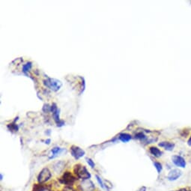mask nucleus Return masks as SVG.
Here are the masks:
<instances>
[{"label":"nucleus","mask_w":191,"mask_h":191,"mask_svg":"<svg viewBox=\"0 0 191 191\" xmlns=\"http://www.w3.org/2000/svg\"><path fill=\"white\" fill-rule=\"evenodd\" d=\"M71 154L76 160H79L86 154V152L79 146L72 145L71 147Z\"/></svg>","instance_id":"obj_6"},{"label":"nucleus","mask_w":191,"mask_h":191,"mask_svg":"<svg viewBox=\"0 0 191 191\" xmlns=\"http://www.w3.org/2000/svg\"><path fill=\"white\" fill-rule=\"evenodd\" d=\"M8 128L10 129V130H11V131H13V130L17 131L18 129H19V127H18L17 124H11V125H8Z\"/></svg>","instance_id":"obj_21"},{"label":"nucleus","mask_w":191,"mask_h":191,"mask_svg":"<svg viewBox=\"0 0 191 191\" xmlns=\"http://www.w3.org/2000/svg\"><path fill=\"white\" fill-rule=\"evenodd\" d=\"M146 190H147L146 187H145V186H142V187H141L137 191H146Z\"/></svg>","instance_id":"obj_22"},{"label":"nucleus","mask_w":191,"mask_h":191,"mask_svg":"<svg viewBox=\"0 0 191 191\" xmlns=\"http://www.w3.org/2000/svg\"><path fill=\"white\" fill-rule=\"evenodd\" d=\"M188 145H191V137L190 138V139H189V140H188Z\"/></svg>","instance_id":"obj_25"},{"label":"nucleus","mask_w":191,"mask_h":191,"mask_svg":"<svg viewBox=\"0 0 191 191\" xmlns=\"http://www.w3.org/2000/svg\"><path fill=\"white\" fill-rule=\"evenodd\" d=\"M172 160L173 163L175 164L176 167H181V168H184L186 167V162L184 159L182 157L179 155H174L172 156Z\"/></svg>","instance_id":"obj_8"},{"label":"nucleus","mask_w":191,"mask_h":191,"mask_svg":"<svg viewBox=\"0 0 191 191\" xmlns=\"http://www.w3.org/2000/svg\"><path fill=\"white\" fill-rule=\"evenodd\" d=\"M44 85L53 92H58L62 86V83L60 80L55 78L47 77L43 81Z\"/></svg>","instance_id":"obj_2"},{"label":"nucleus","mask_w":191,"mask_h":191,"mask_svg":"<svg viewBox=\"0 0 191 191\" xmlns=\"http://www.w3.org/2000/svg\"><path fill=\"white\" fill-rule=\"evenodd\" d=\"M64 167H65V162L62 160L58 161V162L55 163L53 164V170L57 174L61 173L63 171V169H64Z\"/></svg>","instance_id":"obj_10"},{"label":"nucleus","mask_w":191,"mask_h":191,"mask_svg":"<svg viewBox=\"0 0 191 191\" xmlns=\"http://www.w3.org/2000/svg\"><path fill=\"white\" fill-rule=\"evenodd\" d=\"M53 113V119L54 121L56 122V124H57L58 122H59L61 121V119H59V109H56V110H55L54 112H52Z\"/></svg>","instance_id":"obj_16"},{"label":"nucleus","mask_w":191,"mask_h":191,"mask_svg":"<svg viewBox=\"0 0 191 191\" xmlns=\"http://www.w3.org/2000/svg\"><path fill=\"white\" fill-rule=\"evenodd\" d=\"M95 177H96V179H97V182H98L99 185L101 186V188H103V189L105 188V186H104V182H103V180H102V179H101V178L100 177L99 175H96Z\"/></svg>","instance_id":"obj_18"},{"label":"nucleus","mask_w":191,"mask_h":191,"mask_svg":"<svg viewBox=\"0 0 191 191\" xmlns=\"http://www.w3.org/2000/svg\"><path fill=\"white\" fill-rule=\"evenodd\" d=\"M74 172L78 178H80L82 180H89L92 177L90 172L87 170L86 167L81 164H76L74 166Z\"/></svg>","instance_id":"obj_1"},{"label":"nucleus","mask_w":191,"mask_h":191,"mask_svg":"<svg viewBox=\"0 0 191 191\" xmlns=\"http://www.w3.org/2000/svg\"><path fill=\"white\" fill-rule=\"evenodd\" d=\"M0 179H1V180H2L3 179V175L2 173L0 174Z\"/></svg>","instance_id":"obj_26"},{"label":"nucleus","mask_w":191,"mask_h":191,"mask_svg":"<svg viewBox=\"0 0 191 191\" xmlns=\"http://www.w3.org/2000/svg\"><path fill=\"white\" fill-rule=\"evenodd\" d=\"M135 139H139V140H144V139H146V137L143 133L139 132V133H137V134L135 135Z\"/></svg>","instance_id":"obj_17"},{"label":"nucleus","mask_w":191,"mask_h":191,"mask_svg":"<svg viewBox=\"0 0 191 191\" xmlns=\"http://www.w3.org/2000/svg\"><path fill=\"white\" fill-rule=\"evenodd\" d=\"M159 146L163 148L167 151H172L174 147H175V145H174V143L169 142H161L160 143H159Z\"/></svg>","instance_id":"obj_12"},{"label":"nucleus","mask_w":191,"mask_h":191,"mask_svg":"<svg viewBox=\"0 0 191 191\" xmlns=\"http://www.w3.org/2000/svg\"><path fill=\"white\" fill-rule=\"evenodd\" d=\"M154 167H155L156 170H157V173H158V174L161 173V172H162V170H163L162 164H161L160 162H157V161H154Z\"/></svg>","instance_id":"obj_15"},{"label":"nucleus","mask_w":191,"mask_h":191,"mask_svg":"<svg viewBox=\"0 0 191 191\" xmlns=\"http://www.w3.org/2000/svg\"><path fill=\"white\" fill-rule=\"evenodd\" d=\"M64 149H61V148L58 147V146L53 148L52 150H51V152L49 154V159L50 160H52V159L57 157L58 155H59V154H60L61 152H64Z\"/></svg>","instance_id":"obj_9"},{"label":"nucleus","mask_w":191,"mask_h":191,"mask_svg":"<svg viewBox=\"0 0 191 191\" xmlns=\"http://www.w3.org/2000/svg\"><path fill=\"white\" fill-rule=\"evenodd\" d=\"M76 180V178L75 176H74L71 172L67 171V172H64L63 175L59 178V182L61 184L70 187V186H72L73 184L75 183Z\"/></svg>","instance_id":"obj_3"},{"label":"nucleus","mask_w":191,"mask_h":191,"mask_svg":"<svg viewBox=\"0 0 191 191\" xmlns=\"http://www.w3.org/2000/svg\"><path fill=\"white\" fill-rule=\"evenodd\" d=\"M86 160V162H87V163L89 165V167H91V168H94V167H95V163H94V162L92 160V159L87 157Z\"/></svg>","instance_id":"obj_19"},{"label":"nucleus","mask_w":191,"mask_h":191,"mask_svg":"<svg viewBox=\"0 0 191 191\" xmlns=\"http://www.w3.org/2000/svg\"><path fill=\"white\" fill-rule=\"evenodd\" d=\"M52 177V173L48 168H44L38 174L37 180L38 184H44L48 182Z\"/></svg>","instance_id":"obj_4"},{"label":"nucleus","mask_w":191,"mask_h":191,"mask_svg":"<svg viewBox=\"0 0 191 191\" xmlns=\"http://www.w3.org/2000/svg\"><path fill=\"white\" fill-rule=\"evenodd\" d=\"M182 175V172L180 169H173L169 172L168 175H167V179L171 182L173 181H176Z\"/></svg>","instance_id":"obj_7"},{"label":"nucleus","mask_w":191,"mask_h":191,"mask_svg":"<svg viewBox=\"0 0 191 191\" xmlns=\"http://www.w3.org/2000/svg\"><path fill=\"white\" fill-rule=\"evenodd\" d=\"M119 139L122 142H128L132 139V137H131L130 134H127V133H122L119 134Z\"/></svg>","instance_id":"obj_13"},{"label":"nucleus","mask_w":191,"mask_h":191,"mask_svg":"<svg viewBox=\"0 0 191 191\" xmlns=\"http://www.w3.org/2000/svg\"><path fill=\"white\" fill-rule=\"evenodd\" d=\"M79 188L81 191H94L95 186L90 179L89 180H83L79 185Z\"/></svg>","instance_id":"obj_5"},{"label":"nucleus","mask_w":191,"mask_h":191,"mask_svg":"<svg viewBox=\"0 0 191 191\" xmlns=\"http://www.w3.org/2000/svg\"><path fill=\"white\" fill-rule=\"evenodd\" d=\"M50 142H51L50 139H46V140H45V144H47V145H50Z\"/></svg>","instance_id":"obj_24"},{"label":"nucleus","mask_w":191,"mask_h":191,"mask_svg":"<svg viewBox=\"0 0 191 191\" xmlns=\"http://www.w3.org/2000/svg\"><path fill=\"white\" fill-rule=\"evenodd\" d=\"M43 111H44V112H51V106H50L48 104H44V107H43Z\"/></svg>","instance_id":"obj_20"},{"label":"nucleus","mask_w":191,"mask_h":191,"mask_svg":"<svg viewBox=\"0 0 191 191\" xmlns=\"http://www.w3.org/2000/svg\"><path fill=\"white\" fill-rule=\"evenodd\" d=\"M41 191H51V190H50V189H48L47 187H45V186H44V187H43L42 190H41Z\"/></svg>","instance_id":"obj_23"},{"label":"nucleus","mask_w":191,"mask_h":191,"mask_svg":"<svg viewBox=\"0 0 191 191\" xmlns=\"http://www.w3.org/2000/svg\"><path fill=\"white\" fill-rule=\"evenodd\" d=\"M31 66H32V63L29 61V62L26 63L25 64H23V72L25 74H27L31 68Z\"/></svg>","instance_id":"obj_14"},{"label":"nucleus","mask_w":191,"mask_h":191,"mask_svg":"<svg viewBox=\"0 0 191 191\" xmlns=\"http://www.w3.org/2000/svg\"><path fill=\"white\" fill-rule=\"evenodd\" d=\"M149 152L155 157H160L163 154V152L160 149L157 147H154V146H152V147L149 148Z\"/></svg>","instance_id":"obj_11"}]
</instances>
